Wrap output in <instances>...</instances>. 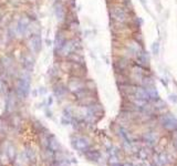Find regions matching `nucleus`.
I'll return each instance as SVG.
<instances>
[{"label": "nucleus", "instance_id": "nucleus-1", "mask_svg": "<svg viewBox=\"0 0 177 166\" xmlns=\"http://www.w3.org/2000/svg\"><path fill=\"white\" fill-rule=\"evenodd\" d=\"M30 92V78L23 76L18 80L17 83V94L20 98H27Z\"/></svg>", "mask_w": 177, "mask_h": 166}, {"label": "nucleus", "instance_id": "nucleus-2", "mask_svg": "<svg viewBox=\"0 0 177 166\" xmlns=\"http://www.w3.org/2000/svg\"><path fill=\"white\" fill-rule=\"evenodd\" d=\"M73 145L76 150L82 152L89 151V146H90L87 140H85V137H76V140L73 142Z\"/></svg>", "mask_w": 177, "mask_h": 166}, {"label": "nucleus", "instance_id": "nucleus-3", "mask_svg": "<svg viewBox=\"0 0 177 166\" xmlns=\"http://www.w3.org/2000/svg\"><path fill=\"white\" fill-rule=\"evenodd\" d=\"M112 17L114 20L119 22H124L126 21V13L123 9L121 8H113L112 9Z\"/></svg>", "mask_w": 177, "mask_h": 166}, {"label": "nucleus", "instance_id": "nucleus-4", "mask_svg": "<svg viewBox=\"0 0 177 166\" xmlns=\"http://www.w3.org/2000/svg\"><path fill=\"white\" fill-rule=\"evenodd\" d=\"M30 43H31V48L32 50L38 53L40 50H41V44H42V41H41V37L39 34H34L32 36L31 40H30Z\"/></svg>", "mask_w": 177, "mask_h": 166}, {"label": "nucleus", "instance_id": "nucleus-5", "mask_svg": "<svg viewBox=\"0 0 177 166\" xmlns=\"http://www.w3.org/2000/svg\"><path fill=\"white\" fill-rule=\"evenodd\" d=\"M65 43H66V41H65V39L63 38V36H62L61 33H58V36L55 38V51H57V52H58V51H62V49H63V47L65 46Z\"/></svg>", "mask_w": 177, "mask_h": 166}, {"label": "nucleus", "instance_id": "nucleus-6", "mask_svg": "<svg viewBox=\"0 0 177 166\" xmlns=\"http://www.w3.org/2000/svg\"><path fill=\"white\" fill-rule=\"evenodd\" d=\"M85 155H87V159H91V161H98V159H100V157H101V154H100V152H98V151H87Z\"/></svg>", "mask_w": 177, "mask_h": 166}, {"label": "nucleus", "instance_id": "nucleus-7", "mask_svg": "<svg viewBox=\"0 0 177 166\" xmlns=\"http://www.w3.org/2000/svg\"><path fill=\"white\" fill-rule=\"evenodd\" d=\"M137 61L141 63V64H146L147 63V55L145 52L143 51H140L137 53Z\"/></svg>", "mask_w": 177, "mask_h": 166}, {"label": "nucleus", "instance_id": "nucleus-8", "mask_svg": "<svg viewBox=\"0 0 177 166\" xmlns=\"http://www.w3.org/2000/svg\"><path fill=\"white\" fill-rule=\"evenodd\" d=\"M55 15H57L58 19H60V20L63 19V17H64V11H63L62 6H58L57 7V9H55Z\"/></svg>", "mask_w": 177, "mask_h": 166}, {"label": "nucleus", "instance_id": "nucleus-9", "mask_svg": "<svg viewBox=\"0 0 177 166\" xmlns=\"http://www.w3.org/2000/svg\"><path fill=\"white\" fill-rule=\"evenodd\" d=\"M27 28H28V22L27 21L21 20V21L19 22V31H20L21 33H25V30H27Z\"/></svg>", "mask_w": 177, "mask_h": 166}, {"label": "nucleus", "instance_id": "nucleus-10", "mask_svg": "<svg viewBox=\"0 0 177 166\" xmlns=\"http://www.w3.org/2000/svg\"><path fill=\"white\" fill-rule=\"evenodd\" d=\"M54 92H55V94L58 95V96H61V95H63V94L65 93V89L63 87H57L55 89H54Z\"/></svg>", "mask_w": 177, "mask_h": 166}, {"label": "nucleus", "instance_id": "nucleus-11", "mask_svg": "<svg viewBox=\"0 0 177 166\" xmlns=\"http://www.w3.org/2000/svg\"><path fill=\"white\" fill-rule=\"evenodd\" d=\"M152 51H153V53L155 54V55H157V54L159 53V43H158V42H154V43H153Z\"/></svg>", "mask_w": 177, "mask_h": 166}, {"label": "nucleus", "instance_id": "nucleus-12", "mask_svg": "<svg viewBox=\"0 0 177 166\" xmlns=\"http://www.w3.org/2000/svg\"><path fill=\"white\" fill-rule=\"evenodd\" d=\"M170 100H172V101H173V102H177L176 95H173V94H172V95H170Z\"/></svg>", "mask_w": 177, "mask_h": 166}, {"label": "nucleus", "instance_id": "nucleus-13", "mask_svg": "<svg viewBox=\"0 0 177 166\" xmlns=\"http://www.w3.org/2000/svg\"><path fill=\"white\" fill-rule=\"evenodd\" d=\"M112 166H123L122 164H119V163H116V164H113Z\"/></svg>", "mask_w": 177, "mask_h": 166}]
</instances>
